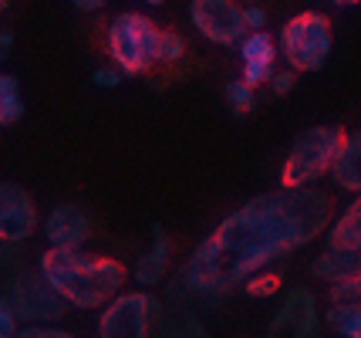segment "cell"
<instances>
[{
	"mask_svg": "<svg viewBox=\"0 0 361 338\" xmlns=\"http://www.w3.org/2000/svg\"><path fill=\"white\" fill-rule=\"evenodd\" d=\"M92 81L98 88H118V85H122V71H118V68H98L92 75Z\"/></svg>",
	"mask_w": 361,
	"mask_h": 338,
	"instance_id": "obj_25",
	"label": "cell"
},
{
	"mask_svg": "<svg viewBox=\"0 0 361 338\" xmlns=\"http://www.w3.org/2000/svg\"><path fill=\"white\" fill-rule=\"evenodd\" d=\"M331 183L345 193H361V132H351L345 135V143L334 156V166H331Z\"/></svg>",
	"mask_w": 361,
	"mask_h": 338,
	"instance_id": "obj_13",
	"label": "cell"
},
{
	"mask_svg": "<svg viewBox=\"0 0 361 338\" xmlns=\"http://www.w3.org/2000/svg\"><path fill=\"white\" fill-rule=\"evenodd\" d=\"M334 220L331 196L314 186H281L233 210L169 281L173 301H203L247 284L270 260L317 241Z\"/></svg>",
	"mask_w": 361,
	"mask_h": 338,
	"instance_id": "obj_1",
	"label": "cell"
},
{
	"mask_svg": "<svg viewBox=\"0 0 361 338\" xmlns=\"http://www.w3.org/2000/svg\"><path fill=\"white\" fill-rule=\"evenodd\" d=\"M281 288V277L277 274H253V277H247V291H250L253 298H270L274 291Z\"/></svg>",
	"mask_w": 361,
	"mask_h": 338,
	"instance_id": "obj_21",
	"label": "cell"
},
{
	"mask_svg": "<svg viewBox=\"0 0 361 338\" xmlns=\"http://www.w3.org/2000/svg\"><path fill=\"white\" fill-rule=\"evenodd\" d=\"M331 4H338V7H351V4H361V0H331Z\"/></svg>",
	"mask_w": 361,
	"mask_h": 338,
	"instance_id": "obj_30",
	"label": "cell"
},
{
	"mask_svg": "<svg viewBox=\"0 0 361 338\" xmlns=\"http://www.w3.org/2000/svg\"><path fill=\"white\" fill-rule=\"evenodd\" d=\"M159 31L145 14L126 11V14L111 17L109 34H105V44H109V58L111 65L118 68L122 75H142L156 65V44H159Z\"/></svg>",
	"mask_w": 361,
	"mask_h": 338,
	"instance_id": "obj_4",
	"label": "cell"
},
{
	"mask_svg": "<svg viewBox=\"0 0 361 338\" xmlns=\"http://www.w3.org/2000/svg\"><path fill=\"white\" fill-rule=\"evenodd\" d=\"M270 88H274V95H287V92L294 88V68H290V71H274Z\"/></svg>",
	"mask_w": 361,
	"mask_h": 338,
	"instance_id": "obj_27",
	"label": "cell"
},
{
	"mask_svg": "<svg viewBox=\"0 0 361 338\" xmlns=\"http://www.w3.org/2000/svg\"><path fill=\"white\" fill-rule=\"evenodd\" d=\"M166 274H169V237H166L162 227H156V230H152V247L139 258L132 277L139 281L142 288H152V284H162V281H166Z\"/></svg>",
	"mask_w": 361,
	"mask_h": 338,
	"instance_id": "obj_14",
	"label": "cell"
},
{
	"mask_svg": "<svg viewBox=\"0 0 361 338\" xmlns=\"http://www.w3.org/2000/svg\"><path fill=\"white\" fill-rule=\"evenodd\" d=\"M294 332L298 338H317V308H314V294L311 291L298 288L294 291Z\"/></svg>",
	"mask_w": 361,
	"mask_h": 338,
	"instance_id": "obj_18",
	"label": "cell"
},
{
	"mask_svg": "<svg viewBox=\"0 0 361 338\" xmlns=\"http://www.w3.org/2000/svg\"><path fill=\"white\" fill-rule=\"evenodd\" d=\"M71 4H75L78 11H88V14H94V11H102L109 0H71Z\"/></svg>",
	"mask_w": 361,
	"mask_h": 338,
	"instance_id": "obj_29",
	"label": "cell"
},
{
	"mask_svg": "<svg viewBox=\"0 0 361 338\" xmlns=\"http://www.w3.org/2000/svg\"><path fill=\"white\" fill-rule=\"evenodd\" d=\"M334 44L331 20L317 11H304L283 20L281 28V54L294 71H321Z\"/></svg>",
	"mask_w": 361,
	"mask_h": 338,
	"instance_id": "obj_5",
	"label": "cell"
},
{
	"mask_svg": "<svg viewBox=\"0 0 361 338\" xmlns=\"http://www.w3.org/2000/svg\"><path fill=\"white\" fill-rule=\"evenodd\" d=\"M7 301L14 308V315L20 322H31V325H51L58 322L64 315V294L51 281L44 277V271H24L17 274L11 281V291H7Z\"/></svg>",
	"mask_w": 361,
	"mask_h": 338,
	"instance_id": "obj_6",
	"label": "cell"
},
{
	"mask_svg": "<svg viewBox=\"0 0 361 338\" xmlns=\"http://www.w3.org/2000/svg\"><path fill=\"white\" fill-rule=\"evenodd\" d=\"M243 17H247V28H250V31H264V28H267V11L257 7V4H247V7H243Z\"/></svg>",
	"mask_w": 361,
	"mask_h": 338,
	"instance_id": "obj_26",
	"label": "cell"
},
{
	"mask_svg": "<svg viewBox=\"0 0 361 338\" xmlns=\"http://www.w3.org/2000/svg\"><path fill=\"white\" fill-rule=\"evenodd\" d=\"M240 61H243V78L253 88L274 78V65H277V41L267 31H247L240 41Z\"/></svg>",
	"mask_w": 361,
	"mask_h": 338,
	"instance_id": "obj_11",
	"label": "cell"
},
{
	"mask_svg": "<svg viewBox=\"0 0 361 338\" xmlns=\"http://www.w3.org/2000/svg\"><path fill=\"white\" fill-rule=\"evenodd\" d=\"M328 247H345V251H361V193L351 196L348 203L328 227Z\"/></svg>",
	"mask_w": 361,
	"mask_h": 338,
	"instance_id": "obj_15",
	"label": "cell"
},
{
	"mask_svg": "<svg viewBox=\"0 0 361 338\" xmlns=\"http://www.w3.org/2000/svg\"><path fill=\"white\" fill-rule=\"evenodd\" d=\"M331 301H361V274L358 277H351L348 284L331 288Z\"/></svg>",
	"mask_w": 361,
	"mask_h": 338,
	"instance_id": "obj_22",
	"label": "cell"
},
{
	"mask_svg": "<svg viewBox=\"0 0 361 338\" xmlns=\"http://www.w3.org/2000/svg\"><path fill=\"white\" fill-rule=\"evenodd\" d=\"M348 132L341 126H311L294 139L281 169V186H314L334 166V156Z\"/></svg>",
	"mask_w": 361,
	"mask_h": 338,
	"instance_id": "obj_3",
	"label": "cell"
},
{
	"mask_svg": "<svg viewBox=\"0 0 361 338\" xmlns=\"http://www.w3.org/2000/svg\"><path fill=\"white\" fill-rule=\"evenodd\" d=\"M156 298L142 291H118L98 318V338H149Z\"/></svg>",
	"mask_w": 361,
	"mask_h": 338,
	"instance_id": "obj_7",
	"label": "cell"
},
{
	"mask_svg": "<svg viewBox=\"0 0 361 338\" xmlns=\"http://www.w3.org/2000/svg\"><path fill=\"white\" fill-rule=\"evenodd\" d=\"M186 54V41L173 31H159V44H156V65H176L183 61Z\"/></svg>",
	"mask_w": 361,
	"mask_h": 338,
	"instance_id": "obj_20",
	"label": "cell"
},
{
	"mask_svg": "<svg viewBox=\"0 0 361 338\" xmlns=\"http://www.w3.org/2000/svg\"><path fill=\"white\" fill-rule=\"evenodd\" d=\"M11 338H71L68 332H61V328H51V325H31V328H17Z\"/></svg>",
	"mask_w": 361,
	"mask_h": 338,
	"instance_id": "obj_23",
	"label": "cell"
},
{
	"mask_svg": "<svg viewBox=\"0 0 361 338\" xmlns=\"http://www.w3.org/2000/svg\"><path fill=\"white\" fill-rule=\"evenodd\" d=\"M17 318L14 308H11V301H0V338H11L17 332Z\"/></svg>",
	"mask_w": 361,
	"mask_h": 338,
	"instance_id": "obj_24",
	"label": "cell"
},
{
	"mask_svg": "<svg viewBox=\"0 0 361 338\" xmlns=\"http://www.w3.org/2000/svg\"><path fill=\"white\" fill-rule=\"evenodd\" d=\"M142 4H149V7H159V4H166V0H142Z\"/></svg>",
	"mask_w": 361,
	"mask_h": 338,
	"instance_id": "obj_31",
	"label": "cell"
},
{
	"mask_svg": "<svg viewBox=\"0 0 361 338\" xmlns=\"http://www.w3.org/2000/svg\"><path fill=\"white\" fill-rule=\"evenodd\" d=\"M24 115V95H20V81L14 75L0 71V126H14Z\"/></svg>",
	"mask_w": 361,
	"mask_h": 338,
	"instance_id": "obj_17",
	"label": "cell"
},
{
	"mask_svg": "<svg viewBox=\"0 0 361 338\" xmlns=\"http://www.w3.org/2000/svg\"><path fill=\"white\" fill-rule=\"evenodd\" d=\"M37 267L44 271V277L64 294V301L71 308H105L126 288L128 274L122 267V260L102 258V254H85L81 247H47Z\"/></svg>",
	"mask_w": 361,
	"mask_h": 338,
	"instance_id": "obj_2",
	"label": "cell"
},
{
	"mask_svg": "<svg viewBox=\"0 0 361 338\" xmlns=\"http://www.w3.org/2000/svg\"><path fill=\"white\" fill-rule=\"evenodd\" d=\"M189 20L192 28L203 34L209 44H240L247 28L243 7L236 0H192L189 4Z\"/></svg>",
	"mask_w": 361,
	"mask_h": 338,
	"instance_id": "obj_8",
	"label": "cell"
},
{
	"mask_svg": "<svg viewBox=\"0 0 361 338\" xmlns=\"http://www.w3.org/2000/svg\"><path fill=\"white\" fill-rule=\"evenodd\" d=\"M7 4H11V0H0V11H4V7H7Z\"/></svg>",
	"mask_w": 361,
	"mask_h": 338,
	"instance_id": "obj_32",
	"label": "cell"
},
{
	"mask_svg": "<svg viewBox=\"0 0 361 338\" xmlns=\"http://www.w3.org/2000/svg\"><path fill=\"white\" fill-rule=\"evenodd\" d=\"M324 325L341 338H361V301H331Z\"/></svg>",
	"mask_w": 361,
	"mask_h": 338,
	"instance_id": "obj_16",
	"label": "cell"
},
{
	"mask_svg": "<svg viewBox=\"0 0 361 338\" xmlns=\"http://www.w3.org/2000/svg\"><path fill=\"white\" fill-rule=\"evenodd\" d=\"M44 237L51 247H81L92 237V217L78 207V203H61L44 217Z\"/></svg>",
	"mask_w": 361,
	"mask_h": 338,
	"instance_id": "obj_10",
	"label": "cell"
},
{
	"mask_svg": "<svg viewBox=\"0 0 361 338\" xmlns=\"http://www.w3.org/2000/svg\"><path fill=\"white\" fill-rule=\"evenodd\" d=\"M11 48H14V34H11V31H0V65L7 61Z\"/></svg>",
	"mask_w": 361,
	"mask_h": 338,
	"instance_id": "obj_28",
	"label": "cell"
},
{
	"mask_svg": "<svg viewBox=\"0 0 361 338\" xmlns=\"http://www.w3.org/2000/svg\"><path fill=\"white\" fill-rule=\"evenodd\" d=\"M311 274L317 281H324L328 288L348 284L351 277L361 274V251H345V247H328L324 254H317L311 264Z\"/></svg>",
	"mask_w": 361,
	"mask_h": 338,
	"instance_id": "obj_12",
	"label": "cell"
},
{
	"mask_svg": "<svg viewBox=\"0 0 361 338\" xmlns=\"http://www.w3.org/2000/svg\"><path fill=\"white\" fill-rule=\"evenodd\" d=\"M37 230V207L17 183H0V243H24Z\"/></svg>",
	"mask_w": 361,
	"mask_h": 338,
	"instance_id": "obj_9",
	"label": "cell"
},
{
	"mask_svg": "<svg viewBox=\"0 0 361 338\" xmlns=\"http://www.w3.org/2000/svg\"><path fill=\"white\" fill-rule=\"evenodd\" d=\"M226 102L233 105V112H236V115L250 112L253 102H257V88H253L250 81L240 75L236 81H226Z\"/></svg>",
	"mask_w": 361,
	"mask_h": 338,
	"instance_id": "obj_19",
	"label": "cell"
}]
</instances>
